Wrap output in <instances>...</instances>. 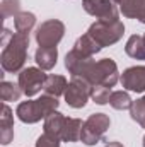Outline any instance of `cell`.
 <instances>
[{"label":"cell","instance_id":"obj_1","mask_svg":"<svg viewBox=\"0 0 145 147\" xmlns=\"http://www.w3.org/2000/svg\"><path fill=\"white\" fill-rule=\"evenodd\" d=\"M28 48H29V34L14 33L2 50L0 63L3 72H21L28 60Z\"/></svg>","mask_w":145,"mask_h":147},{"label":"cell","instance_id":"obj_2","mask_svg":"<svg viewBox=\"0 0 145 147\" xmlns=\"http://www.w3.org/2000/svg\"><path fill=\"white\" fill-rule=\"evenodd\" d=\"M58 105H60L58 98L43 94L38 99H28V101L19 103V106L15 110V115L22 123L33 125V123H38L41 118H46L48 115L56 111Z\"/></svg>","mask_w":145,"mask_h":147},{"label":"cell","instance_id":"obj_3","mask_svg":"<svg viewBox=\"0 0 145 147\" xmlns=\"http://www.w3.org/2000/svg\"><path fill=\"white\" fill-rule=\"evenodd\" d=\"M87 34L94 38L101 48L118 43L125 34V26L121 21H96L87 29Z\"/></svg>","mask_w":145,"mask_h":147},{"label":"cell","instance_id":"obj_4","mask_svg":"<svg viewBox=\"0 0 145 147\" xmlns=\"http://www.w3.org/2000/svg\"><path fill=\"white\" fill-rule=\"evenodd\" d=\"M92 87L94 86H106V87H114L116 82L119 80V72L118 65L111 58H103L99 62H94L91 70L85 79Z\"/></svg>","mask_w":145,"mask_h":147},{"label":"cell","instance_id":"obj_5","mask_svg":"<svg viewBox=\"0 0 145 147\" xmlns=\"http://www.w3.org/2000/svg\"><path fill=\"white\" fill-rule=\"evenodd\" d=\"M111 120L106 113H92L82 127L80 142L85 146H96L97 142L104 140V134L108 132Z\"/></svg>","mask_w":145,"mask_h":147},{"label":"cell","instance_id":"obj_6","mask_svg":"<svg viewBox=\"0 0 145 147\" xmlns=\"http://www.w3.org/2000/svg\"><path fill=\"white\" fill-rule=\"evenodd\" d=\"M65 34V24L58 19H48L38 26L34 38H36L38 46H56Z\"/></svg>","mask_w":145,"mask_h":147},{"label":"cell","instance_id":"obj_7","mask_svg":"<svg viewBox=\"0 0 145 147\" xmlns=\"http://www.w3.org/2000/svg\"><path fill=\"white\" fill-rule=\"evenodd\" d=\"M91 91H92V86L85 80V79H80V77H72V80L68 82L67 89H65V101L68 106H72L75 110L79 108H84L91 98Z\"/></svg>","mask_w":145,"mask_h":147},{"label":"cell","instance_id":"obj_8","mask_svg":"<svg viewBox=\"0 0 145 147\" xmlns=\"http://www.w3.org/2000/svg\"><path fill=\"white\" fill-rule=\"evenodd\" d=\"M46 74L43 69L39 67H28V69H22L19 72V87L22 89V92L28 96V98H33L36 96L38 92L44 87V82H46Z\"/></svg>","mask_w":145,"mask_h":147},{"label":"cell","instance_id":"obj_9","mask_svg":"<svg viewBox=\"0 0 145 147\" xmlns=\"http://www.w3.org/2000/svg\"><path fill=\"white\" fill-rule=\"evenodd\" d=\"M82 7L97 21H119V14L113 0H82Z\"/></svg>","mask_w":145,"mask_h":147},{"label":"cell","instance_id":"obj_10","mask_svg":"<svg viewBox=\"0 0 145 147\" xmlns=\"http://www.w3.org/2000/svg\"><path fill=\"white\" fill-rule=\"evenodd\" d=\"M119 82L123 89L133 91V92H145V67L144 65H135L128 67L121 74Z\"/></svg>","mask_w":145,"mask_h":147},{"label":"cell","instance_id":"obj_11","mask_svg":"<svg viewBox=\"0 0 145 147\" xmlns=\"http://www.w3.org/2000/svg\"><path fill=\"white\" fill-rule=\"evenodd\" d=\"M14 140V115L12 110L3 103L0 115V144L9 146Z\"/></svg>","mask_w":145,"mask_h":147},{"label":"cell","instance_id":"obj_12","mask_svg":"<svg viewBox=\"0 0 145 147\" xmlns=\"http://www.w3.org/2000/svg\"><path fill=\"white\" fill-rule=\"evenodd\" d=\"M65 121H67V116L65 115H62L60 111H53L51 115H48L44 118V123H43L44 134L50 135V137H55V139L62 140L63 128H65Z\"/></svg>","mask_w":145,"mask_h":147},{"label":"cell","instance_id":"obj_13","mask_svg":"<svg viewBox=\"0 0 145 147\" xmlns=\"http://www.w3.org/2000/svg\"><path fill=\"white\" fill-rule=\"evenodd\" d=\"M119 10L128 19H137L145 24V0H121Z\"/></svg>","mask_w":145,"mask_h":147},{"label":"cell","instance_id":"obj_14","mask_svg":"<svg viewBox=\"0 0 145 147\" xmlns=\"http://www.w3.org/2000/svg\"><path fill=\"white\" fill-rule=\"evenodd\" d=\"M34 60H36L39 69L51 70L56 65V60H58V50H56V46H51V48L39 46L36 50V53H34Z\"/></svg>","mask_w":145,"mask_h":147},{"label":"cell","instance_id":"obj_15","mask_svg":"<svg viewBox=\"0 0 145 147\" xmlns=\"http://www.w3.org/2000/svg\"><path fill=\"white\" fill-rule=\"evenodd\" d=\"M67 86H68V82H67V79H65L63 75H60V74H51V75L46 77V82H44L43 91H44V94H48V96L58 98V96L65 94Z\"/></svg>","mask_w":145,"mask_h":147},{"label":"cell","instance_id":"obj_16","mask_svg":"<svg viewBox=\"0 0 145 147\" xmlns=\"http://www.w3.org/2000/svg\"><path fill=\"white\" fill-rule=\"evenodd\" d=\"M125 51L128 57L135 60H145V33L144 34H133L128 38L125 45Z\"/></svg>","mask_w":145,"mask_h":147},{"label":"cell","instance_id":"obj_17","mask_svg":"<svg viewBox=\"0 0 145 147\" xmlns=\"http://www.w3.org/2000/svg\"><path fill=\"white\" fill-rule=\"evenodd\" d=\"M73 50L79 51V53H82V55H85V57H94V55L99 53L103 48L99 46V43H97L94 38H91L85 33V34H82V36L75 41Z\"/></svg>","mask_w":145,"mask_h":147},{"label":"cell","instance_id":"obj_18","mask_svg":"<svg viewBox=\"0 0 145 147\" xmlns=\"http://www.w3.org/2000/svg\"><path fill=\"white\" fill-rule=\"evenodd\" d=\"M82 127H84V121L80 118H68L67 116L62 140L63 142H79L80 135H82Z\"/></svg>","mask_w":145,"mask_h":147},{"label":"cell","instance_id":"obj_19","mask_svg":"<svg viewBox=\"0 0 145 147\" xmlns=\"http://www.w3.org/2000/svg\"><path fill=\"white\" fill-rule=\"evenodd\" d=\"M14 26H15V31L17 33L29 34L31 29L36 26V16L33 12H19L14 17Z\"/></svg>","mask_w":145,"mask_h":147},{"label":"cell","instance_id":"obj_20","mask_svg":"<svg viewBox=\"0 0 145 147\" xmlns=\"http://www.w3.org/2000/svg\"><path fill=\"white\" fill-rule=\"evenodd\" d=\"M22 89L19 87V84H14V82H9V80H2L0 84V98L3 103H9V101H19V98L22 96Z\"/></svg>","mask_w":145,"mask_h":147},{"label":"cell","instance_id":"obj_21","mask_svg":"<svg viewBox=\"0 0 145 147\" xmlns=\"http://www.w3.org/2000/svg\"><path fill=\"white\" fill-rule=\"evenodd\" d=\"M132 103L133 99L130 98V94L126 91H114L109 98V105L114 108V110H130L132 108Z\"/></svg>","mask_w":145,"mask_h":147},{"label":"cell","instance_id":"obj_22","mask_svg":"<svg viewBox=\"0 0 145 147\" xmlns=\"http://www.w3.org/2000/svg\"><path fill=\"white\" fill-rule=\"evenodd\" d=\"M130 116H132V120H135L142 128H145V98L135 99V101L132 103Z\"/></svg>","mask_w":145,"mask_h":147},{"label":"cell","instance_id":"obj_23","mask_svg":"<svg viewBox=\"0 0 145 147\" xmlns=\"http://www.w3.org/2000/svg\"><path fill=\"white\" fill-rule=\"evenodd\" d=\"M113 91L111 87H106V86H94L92 91H91V99L96 103V105H108L109 98H111Z\"/></svg>","mask_w":145,"mask_h":147},{"label":"cell","instance_id":"obj_24","mask_svg":"<svg viewBox=\"0 0 145 147\" xmlns=\"http://www.w3.org/2000/svg\"><path fill=\"white\" fill-rule=\"evenodd\" d=\"M0 9H2V17L3 19H9L12 16L15 17L21 12V0H2Z\"/></svg>","mask_w":145,"mask_h":147},{"label":"cell","instance_id":"obj_25","mask_svg":"<svg viewBox=\"0 0 145 147\" xmlns=\"http://www.w3.org/2000/svg\"><path fill=\"white\" fill-rule=\"evenodd\" d=\"M36 147H60V140L55 137H50L46 134L39 135L36 140Z\"/></svg>","mask_w":145,"mask_h":147},{"label":"cell","instance_id":"obj_26","mask_svg":"<svg viewBox=\"0 0 145 147\" xmlns=\"http://www.w3.org/2000/svg\"><path fill=\"white\" fill-rule=\"evenodd\" d=\"M104 147H125V146H123L121 142H108Z\"/></svg>","mask_w":145,"mask_h":147},{"label":"cell","instance_id":"obj_27","mask_svg":"<svg viewBox=\"0 0 145 147\" xmlns=\"http://www.w3.org/2000/svg\"><path fill=\"white\" fill-rule=\"evenodd\" d=\"M113 2H114V3H118V5L121 3V0H113Z\"/></svg>","mask_w":145,"mask_h":147},{"label":"cell","instance_id":"obj_28","mask_svg":"<svg viewBox=\"0 0 145 147\" xmlns=\"http://www.w3.org/2000/svg\"><path fill=\"white\" fill-rule=\"evenodd\" d=\"M144 147H145V135H144Z\"/></svg>","mask_w":145,"mask_h":147},{"label":"cell","instance_id":"obj_29","mask_svg":"<svg viewBox=\"0 0 145 147\" xmlns=\"http://www.w3.org/2000/svg\"><path fill=\"white\" fill-rule=\"evenodd\" d=\"M144 98H145V96H144Z\"/></svg>","mask_w":145,"mask_h":147}]
</instances>
